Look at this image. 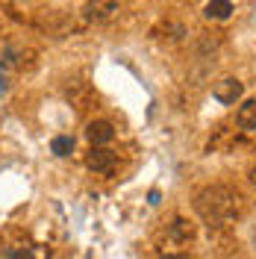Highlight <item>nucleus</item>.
Listing matches in <instances>:
<instances>
[{"label":"nucleus","instance_id":"obj_9","mask_svg":"<svg viewBox=\"0 0 256 259\" xmlns=\"http://www.w3.org/2000/svg\"><path fill=\"white\" fill-rule=\"evenodd\" d=\"M171 236H174L177 242H189L192 239V227L186 224L183 218H177L174 224H171Z\"/></svg>","mask_w":256,"mask_h":259},{"label":"nucleus","instance_id":"obj_4","mask_svg":"<svg viewBox=\"0 0 256 259\" xmlns=\"http://www.w3.org/2000/svg\"><path fill=\"white\" fill-rule=\"evenodd\" d=\"M86 165L95 171V174H112L115 165H118V156H115L109 147H95L89 150V156H86Z\"/></svg>","mask_w":256,"mask_h":259},{"label":"nucleus","instance_id":"obj_7","mask_svg":"<svg viewBox=\"0 0 256 259\" xmlns=\"http://www.w3.org/2000/svg\"><path fill=\"white\" fill-rule=\"evenodd\" d=\"M203 15L209 21H227V18L233 15V3L230 0H209L206 9H203Z\"/></svg>","mask_w":256,"mask_h":259},{"label":"nucleus","instance_id":"obj_1","mask_svg":"<svg viewBox=\"0 0 256 259\" xmlns=\"http://www.w3.org/2000/svg\"><path fill=\"white\" fill-rule=\"evenodd\" d=\"M194 209L206 224H224L239 209V194L227 186H206L194 197Z\"/></svg>","mask_w":256,"mask_h":259},{"label":"nucleus","instance_id":"obj_13","mask_svg":"<svg viewBox=\"0 0 256 259\" xmlns=\"http://www.w3.org/2000/svg\"><path fill=\"white\" fill-rule=\"evenodd\" d=\"M159 259H189V256H186V253H162Z\"/></svg>","mask_w":256,"mask_h":259},{"label":"nucleus","instance_id":"obj_3","mask_svg":"<svg viewBox=\"0 0 256 259\" xmlns=\"http://www.w3.org/2000/svg\"><path fill=\"white\" fill-rule=\"evenodd\" d=\"M241 95H244V82L236 80V77H224V80L215 82V89H212V97H215L218 103H224V106L239 103Z\"/></svg>","mask_w":256,"mask_h":259},{"label":"nucleus","instance_id":"obj_12","mask_svg":"<svg viewBox=\"0 0 256 259\" xmlns=\"http://www.w3.org/2000/svg\"><path fill=\"white\" fill-rule=\"evenodd\" d=\"M147 203H150V206H156V203H159V192H156V189L147 194Z\"/></svg>","mask_w":256,"mask_h":259},{"label":"nucleus","instance_id":"obj_8","mask_svg":"<svg viewBox=\"0 0 256 259\" xmlns=\"http://www.w3.org/2000/svg\"><path fill=\"white\" fill-rule=\"evenodd\" d=\"M50 150H53L56 156H71V153H74V139H71V136H56V139L50 142Z\"/></svg>","mask_w":256,"mask_h":259},{"label":"nucleus","instance_id":"obj_6","mask_svg":"<svg viewBox=\"0 0 256 259\" xmlns=\"http://www.w3.org/2000/svg\"><path fill=\"white\" fill-rule=\"evenodd\" d=\"M236 124H239L241 130H247V133H253L256 130V97L244 100V103L239 106V112H236Z\"/></svg>","mask_w":256,"mask_h":259},{"label":"nucleus","instance_id":"obj_2","mask_svg":"<svg viewBox=\"0 0 256 259\" xmlns=\"http://www.w3.org/2000/svg\"><path fill=\"white\" fill-rule=\"evenodd\" d=\"M118 15V0H86L82 21L86 24H106Z\"/></svg>","mask_w":256,"mask_h":259},{"label":"nucleus","instance_id":"obj_14","mask_svg":"<svg viewBox=\"0 0 256 259\" xmlns=\"http://www.w3.org/2000/svg\"><path fill=\"white\" fill-rule=\"evenodd\" d=\"M250 183H253V186H256V165H253V168H250Z\"/></svg>","mask_w":256,"mask_h":259},{"label":"nucleus","instance_id":"obj_5","mask_svg":"<svg viewBox=\"0 0 256 259\" xmlns=\"http://www.w3.org/2000/svg\"><path fill=\"white\" fill-rule=\"evenodd\" d=\"M86 136H89V142L95 147H103L115 139V127L109 121H92V124L86 127Z\"/></svg>","mask_w":256,"mask_h":259},{"label":"nucleus","instance_id":"obj_11","mask_svg":"<svg viewBox=\"0 0 256 259\" xmlns=\"http://www.w3.org/2000/svg\"><path fill=\"white\" fill-rule=\"evenodd\" d=\"M6 259H35V256H32L30 247H9L6 250Z\"/></svg>","mask_w":256,"mask_h":259},{"label":"nucleus","instance_id":"obj_10","mask_svg":"<svg viewBox=\"0 0 256 259\" xmlns=\"http://www.w3.org/2000/svg\"><path fill=\"white\" fill-rule=\"evenodd\" d=\"M9 85H12V74H9V65L0 59V97L9 92Z\"/></svg>","mask_w":256,"mask_h":259}]
</instances>
